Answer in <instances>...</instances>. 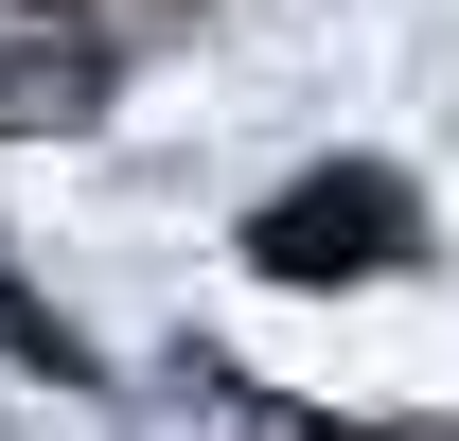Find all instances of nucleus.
<instances>
[{
  "label": "nucleus",
  "instance_id": "f257e3e1",
  "mask_svg": "<svg viewBox=\"0 0 459 441\" xmlns=\"http://www.w3.org/2000/svg\"><path fill=\"white\" fill-rule=\"evenodd\" d=\"M247 265L265 282H353V265H406V195L371 160H336V195H283V212L247 229Z\"/></svg>",
  "mask_w": 459,
  "mask_h": 441
},
{
  "label": "nucleus",
  "instance_id": "f03ea898",
  "mask_svg": "<svg viewBox=\"0 0 459 441\" xmlns=\"http://www.w3.org/2000/svg\"><path fill=\"white\" fill-rule=\"evenodd\" d=\"M0 353H18V371H71V335L36 318V300H18V282H0Z\"/></svg>",
  "mask_w": 459,
  "mask_h": 441
}]
</instances>
